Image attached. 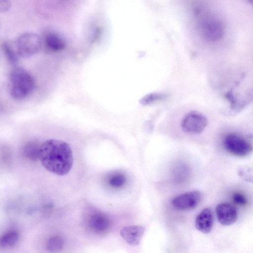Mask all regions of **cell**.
<instances>
[{
  "instance_id": "obj_1",
  "label": "cell",
  "mask_w": 253,
  "mask_h": 253,
  "mask_svg": "<svg viewBox=\"0 0 253 253\" xmlns=\"http://www.w3.org/2000/svg\"><path fill=\"white\" fill-rule=\"evenodd\" d=\"M39 160L48 171L58 175H64L72 167L73 152L67 142L49 139L41 144Z\"/></svg>"
},
{
  "instance_id": "obj_2",
  "label": "cell",
  "mask_w": 253,
  "mask_h": 253,
  "mask_svg": "<svg viewBox=\"0 0 253 253\" xmlns=\"http://www.w3.org/2000/svg\"><path fill=\"white\" fill-rule=\"evenodd\" d=\"M8 91L15 100H23L34 91L35 82L31 74L21 67H15L9 73L8 82Z\"/></svg>"
},
{
  "instance_id": "obj_3",
  "label": "cell",
  "mask_w": 253,
  "mask_h": 253,
  "mask_svg": "<svg viewBox=\"0 0 253 253\" xmlns=\"http://www.w3.org/2000/svg\"><path fill=\"white\" fill-rule=\"evenodd\" d=\"M198 15L199 32L203 38L209 42L220 40L225 32V24L221 18L204 9H200Z\"/></svg>"
},
{
  "instance_id": "obj_4",
  "label": "cell",
  "mask_w": 253,
  "mask_h": 253,
  "mask_svg": "<svg viewBox=\"0 0 253 253\" xmlns=\"http://www.w3.org/2000/svg\"><path fill=\"white\" fill-rule=\"evenodd\" d=\"M42 45L40 37L34 33H25L17 39V52L20 56L29 57L37 53Z\"/></svg>"
},
{
  "instance_id": "obj_5",
  "label": "cell",
  "mask_w": 253,
  "mask_h": 253,
  "mask_svg": "<svg viewBox=\"0 0 253 253\" xmlns=\"http://www.w3.org/2000/svg\"><path fill=\"white\" fill-rule=\"evenodd\" d=\"M223 145L227 151L239 157L248 155L253 149L252 144L248 140L233 133L226 135L223 140Z\"/></svg>"
},
{
  "instance_id": "obj_6",
  "label": "cell",
  "mask_w": 253,
  "mask_h": 253,
  "mask_svg": "<svg viewBox=\"0 0 253 253\" xmlns=\"http://www.w3.org/2000/svg\"><path fill=\"white\" fill-rule=\"evenodd\" d=\"M207 124V119L204 115L196 111H191L182 119L181 127L186 133L198 134L205 129Z\"/></svg>"
},
{
  "instance_id": "obj_7",
  "label": "cell",
  "mask_w": 253,
  "mask_h": 253,
  "mask_svg": "<svg viewBox=\"0 0 253 253\" xmlns=\"http://www.w3.org/2000/svg\"><path fill=\"white\" fill-rule=\"evenodd\" d=\"M202 199L201 192L198 190L187 192L175 197L172 200L174 208L181 211H189L195 209Z\"/></svg>"
},
{
  "instance_id": "obj_8",
  "label": "cell",
  "mask_w": 253,
  "mask_h": 253,
  "mask_svg": "<svg viewBox=\"0 0 253 253\" xmlns=\"http://www.w3.org/2000/svg\"><path fill=\"white\" fill-rule=\"evenodd\" d=\"M216 214L219 222L225 226L234 223L238 218V211L236 208L228 203H220L217 205Z\"/></svg>"
},
{
  "instance_id": "obj_9",
  "label": "cell",
  "mask_w": 253,
  "mask_h": 253,
  "mask_svg": "<svg viewBox=\"0 0 253 253\" xmlns=\"http://www.w3.org/2000/svg\"><path fill=\"white\" fill-rule=\"evenodd\" d=\"M144 228L138 225H130L124 227L120 234L124 240L131 245L139 244L144 234Z\"/></svg>"
},
{
  "instance_id": "obj_10",
  "label": "cell",
  "mask_w": 253,
  "mask_h": 253,
  "mask_svg": "<svg viewBox=\"0 0 253 253\" xmlns=\"http://www.w3.org/2000/svg\"><path fill=\"white\" fill-rule=\"evenodd\" d=\"M213 223V213L210 208L203 209L196 218V227L198 230L204 233H208L211 231Z\"/></svg>"
},
{
  "instance_id": "obj_11",
  "label": "cell",
  "mask_w": 253,
  "mask_h": 253,
  "mask_svg": "<svg viewBox=\"0 0 253 253\" xmlns=\"http://www.w3.org/2000/svg\"><path fill=\"white\" fill-rule=\"evenodd\" d=\"M110 225L108 216L101 212H96L92 214L88 220L90 228L97 232H102L107 230Z\"/></svg>"
},
{
  "instance_id": "obj_12",
  "label": "cell",
  "mask_w": 253,
  "mask_h": 253,
  "mask_svg": "<svg viewBox=\"0 0 253 253\" xmlns=\"http://www.w3.org/2000/svg\"><path fill=\"white\" fill-rule=\"evenodd\" d=\"M44 44L48 50L53 52L60 51L66 46L63 39L54 33H49L45 36Z\"/></svg>"
},
{
  "instance_id": "obj_13",
  "label": "cell",
  "mask_w": 253,
  "mask_h": 253,
  "mask_svg": "<svg viewBox=\"0 0 253 253\" xmlns=\"http://www.w3.org/2000/svg\"><path fill=\"white\" fill-rule=\"evenodd\" d=\"M41 144L37 140H31L27 142L23 148L25 157L31 161L39 159Z\"/></svg>"
},
{
  "instance_id": "obj_14",
  "label": "cell",
  "mask_w": 253,
  "mask_h": 253,
  "mask_svg": "<svg viewBox=\"0 0 253 253\" xmlns=\"http://www.w3.org/2000/svg\"><path fill=\"white\" fill-rule=\"evenodd\" d=\"M18 239V233L16 231H11L1 236L0 245L1 247H11L16 244Z\"/></svg>"
},
{
  "instance_id": "obj_15",
  "label": "cell",
  "mask_w": 253,
  "mask_h": 253,
  "mask_svg": "<svg viewBox=\"0 0 253 253\" xmlns=\"http://www.w3.org/2000/svg\"><path fill=\"white\" fill-rule=\"evenodd\" d=\"M2 49L8 62L12 65H16L18 63V53H16L11 46L6 42L2 44Z\"/></svg>"
},
{
  "instance_id": "obj_16",
  "label": "cell",
  "mask_w": 253,
  "mask_h": 253,
  "mask_svg": "<svg viewBox=\"0 0 253 253\" xmlns=\"http://www.w3.org/2000/svg\"><path fill=\"white\" fill-rule=\"evenodd\" d=\"M64 245L63 240L60 237L54 236L50 238L47 242L46 248L47 251L51 252L60 251Z\"/></svg>"
},
{
  "instance_id": "obj_17",
  "label": "cell",
  "mask_w": 253,
  "mask_h": 253,
  "mask_svg": "<svg viewBox=\"0 0 253 253\" xmlns=\"http://www.w3.org/2000/svg\"><path fill=\"white\" fill-rule=\"evenodd\" d=\"M166 97L167 95L163 93H150L142 98L140 100V103L143 105H149L162 100Z\"/></svg>"
},
{
  "instance_id": "obj_18",
  "label": "cell",
  "mask_w": 253,
  "mask_h": 253,
  "mask_svg": "<svg viewBox=\"0 0 253 253\" xmlns=\"http://www.w3.org/2000/svg\"><path fill=\"white\" fill-rule=\"evenodd\" d=\"M239 177L243 180L253 183V168L249 167H241L238 170Z\"/></svg>"
},
{
  "instance_id": "obj_19",
  "label": "cell",
  "mask_w": 253,
  "mask_h": 253,
  "mask_svg": "<svg viewBox=\"0 0 253 253\" xmlns=\"http://www.w3.org/2000/svg\"><path fill=\"white\" fill-rule=\"evenodd\" d=\"M126 181V178L124 174L117 173L110 178L109 183L112 187L117 188L123 186Z\"/></svg>"
},
{
  "instance_id": "obj_20",
  "label": "cell",
  "mask_w": 253,
  "mask_h": 253,
  "mask_svg": "<svg viewBox=\"0 0 253 253\" xmlns=\"http://www.w3.org/2000/svg\"><path fill=\"white\" fill-rule=\"evenodd\" d=\"M233 201L235 203L240 206H244L247 203L246 198L240 193H235L232 196Z\"/></svg>"
},
{
  "instance_id": "obj_21",
  "label": "cell",
  "mask_w": 253,
  "mask_h": 253,
  "mask_svg": "<svg viewBox=\"0 0 253 253\" xmlns=\"http://www.w3.org/2000/svg\"><path fill=\"white\" fill-rule=\"evenodd\" d=\"M11 7L10 0H0V10L1 12H5L8 11Z\"/></svg>"
},
{
  "instance_id": "obj_22",
  "label": "cell",
  "mask_w": 253,
  "mask_h": 253,
  "mask_svg": "<svg viewBox=\"0 0 253 253\" xmlns=\"http://www.w3.org/2000/svg\"><path fill=\"white\" fill-rule=\"evenodd\" d=\"M246 1L253 7V0H246Z\"/></svg>"
}]
</instances>
